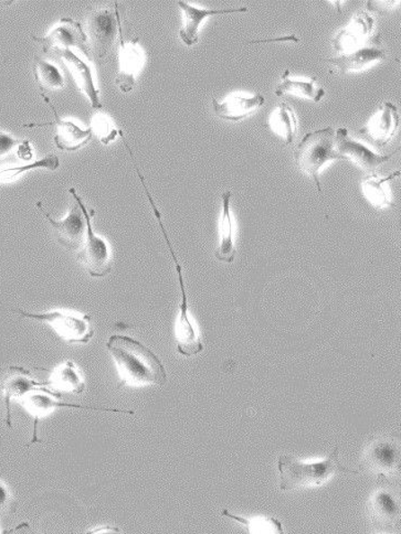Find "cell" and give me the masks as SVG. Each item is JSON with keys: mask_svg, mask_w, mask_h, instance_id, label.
<instances>
[{"mask_svg": "<svg viewBox=\"0 0 401 534\" xmlns=\"http://www.w3.org/2000/svg\"><path fill=\"white\" fill-rule=\"evenodd\" d=\"M294 156L299 168L313 177L317 191L321 192L320 177H318L321 168L330 160L342 159L336 150L335 129L326 128L307 133L299 144Z\"/></svg>", "mask_w": 401, "mask_h": 534, "instance_id": "obj_4", "label": "cell"}, {"mask_svg": "<svg viewBox=\"0 0 401 534\" xmlns=\"http://www.w3.org/2000/svg\"><path fill=\"white\" fill-rule=\"evenodd\" d=\"M399 460L397 443L383 439L370 446L361 461V467L379 474H390L399 469Z\"/></svg>", "mask_w": 401, "mask_h": 534, "instance_id": "obj_16", "label": "cell"}, {"mask_svg": "<svg viewBox=\"0 0 401 534\" xmlns=\"http://www.w3.org/2000/svg\"><path fill=\"white\" fill-rule=\"evenodd\" d=\"M278 465L281 490L320 487L338 474L359 473L340 463L338 448L328 458L316 463H304L292 455H281Z\"/></svg>", "mask_w": 401, "mask_h": 534, "instance_id": "obj_2", "label": "cell"}, {"mask_svg": "<svg viewBox=\"0 0 401 534\" xmlns=\"http://www.w3.org/2000/svg\"><path fill=\"white\" fill-rule=\"evenodd\" d=\"M33 76H35L37 85L43 93L64 89L66 85L65 77L60 70L40 57H36L35 62H33Z\"/></svg>", "mask_w": 401, "mask_h": 534, "instance_id": "obj_26", "label": "cell"}, {"mask_svg": "<svg viewBox=\"0 0 401 534\" xmlns=\"http://www.w3.org/2000/svg\"><path fill=\"white\" fill-rule=\"evenodd\" d=\"M335 146L342 159L350 160L369 173L376 172L377 168L388 163L393 156L371 152L366 146L350 138L349 130L344 128L335 130Z\"/></svg>", "mask_w": 401, "mask_h": 534, "instance_id": "obj_11", "label": "cell"}, {"mask_svg": "<svg viewBox=\"0 0 401 534\" xmlns=\"http://www.w3.org/2000/svg\"><path fill=\"white\" fill-rule=\"evenodd\" d=\"M56 56L65 60L67 69L70 70L71 76L76 81V85L79 86L81 92L88 96L92 108L95 110L102 109L100 92L94 85L91 67L72 50L56 52Z\"/></svg>", "mask_w": 401, "mask_h": 534, "instance_id": "obj_17", "label": "cell"}, {"mask_svg": "<svg viewBox=\"0 0 401 534\" xmlns=\"http://www.w3.org/2000/svg\"><path fill=\"white\" fill-rule=\"evenodd\" d=\"M128 35L127 28L122 21L119 27V72L115 77V84L123 93H129L133 91L137 85V76L142 70L145 63V52L139 46L138 39L129 41L127 39Z\"/></svg>", "mask_w": 401, "mask_h": 534, "instance_id": "obj_7", "label": "cell"}, {"mask_svg": "<svg viewBox=\"0 0 401 534\" xmlns=\"http://www.w3.org/2000/svg\"><path fill=\"white\" fill-rule=\"evenodd\" d=\"M8 502V494L7 490L4 489V485H0V509H3L6 506Z\"/></svg>", "mask_w": 401, "mask_h": 534, "instance_id": "obj_32", "label": "cell"}, {"mask_svg": "<svg viewBox=\"0 0 401 534\" xmlns=\"http://www.w3.org/2000/svg\"><path fill=\"white\" fill-rule=\"evenodd\" d=\"M178 6L182 8L183 13V23L180 31V38L187 47L195 46L198 42V31L202 22L207 17L215 16V14H225L234 13H245L248 8L243 7L238 9H219V11H212V9H200L191 6L185 2H178Z\"/></svg>", "mask_w": 401, "mask_h": 534, "instance_id": "obj_18", "label": "cell"}, {"mask_svg": "<svg viewBox=\"0 0 401 534\" xmlns=\"http://www.w3.org/2000/svg\"><path fill=\"white\" fill-rule=\"evenodd\" d=\"M373 27L374 19L366 13H361L352 19L349 27L338 32L333 40V46L337 52H343V55L354 51L367 45L374 38L370 37Z\"/></svg>", "mask_w": 401, "mask_h": 534, "instance_id": "obj_14", "label": "cell"}, {"mask_svg": "<svg viewBox=\"0 0 401 534\" xmlns=\"http://www.w3.org/2000/svg\"><path fill=\"white\" fill-rule=\"evenodd\" d=\"M49 385L53 386L57 391L76 393V395H80L85 388L84 378H82L78 369L74 362L70 361L61 364L53 371L50 381L47 382V386Z\"/></svg>", "mask_w": 401, "mask_h": 534, "instance_id": "obj_23", "label": "cell"}, {"mask_svg": "<svg viewBox=\"0 0 401 534\" xmlns=\"http://www.w3.org/2000/svg\"><path fill=\"white\" fill-rule=\"evenodd\" d=\"M124 11L123 4L115 3L113 8L98 9L86 19L85 32L88 40L89 58L98 66L102 65L119 37Z\"/></svg>", "mask_w": 401, "mask_h": 534, "instance_id": "obj_3", "label": "cell"}, {"mask_svg": "<svg viewBox=\"0 0 401 534\" xmlns=\"http://www.w3.org/2000/svg\"><path fill=\"white\" fill-rule=\"evenodd\" d=\"M37 208L40 209L42 215L49 221L53 230L56 232L57 239L61 245L74 252L81 249L86 235V221L78 201L74 199V203L70 207L69 213L62 220L52 218L41 202H37Z\"/></svg>", "mask_w": 401, "mask_h": 534, "instance_id": "obj_8", "label": "cell"}, {"mask_svg": "<svg viewBox=\"0 0 401 534\" xmlns=\"http://www.w3.org/2000/svg\"><path fill=\"white\" fill-rule=\"evenodd\" d=\"M69 192L72 198L80 203L86 221L85 239L76 257L85 264L91 276L104 278L111 271L110 246L102 237L95 235L92 227V218H94L95 212L86 208L75 188H70Z\"/></svg>", "mask_w": 401, "mask_h": 534, "instance_id": "obj_6", "label": "cell"}, {"mask_svg": "<svg viewBox=\"0 0 401 534\" xmlns=\"http://www.w3.org/2000/svg\"><path fill=\"white\" fill-rule=\"evenodd\" d=\"M233 193L226 191L221 194L222 216L220 221V241L218 249L216 251L217 260L225 263H233L236 257L234 245V226L231 218L230 201Z\"/></svg>", "mask_w": 401, "mask_h": 534, "instance_id": "obj_21", "label": "cell"}, {"mask_svg": "<svg viewBox=\"0 0 401 534\" xmlns=\"http://www.w3.org/2000/svg\"><path fill=\"white\" fill-rule=\"evenodd\" d=\"M119 373L120 386H164L167 372L151 349L129 336L113 334L106 343Z\"/></svg>", "mask_w": 401, "mask_h": 534, "instance_id": "obj_1", "label": "cell"}, {"mask_svg": "<svg viewBox=\"0 0 401 534\" xmlns=\"http://www.w3.org/2000/svg\"><path fill=\"white\" fill-rule=\"evenodd\" d=\"M384 59H386V52L381 46L379 36H376L367 45L346 53V55L328 59L327 62L336 67L338 71L347 73L361 70L362 67L370 66L373 62Z\"/></svg>", "mask_w": 401, "mask_h": 534, "instance_id": "obj_15", "label": "cell"}, {"mask_svg": "<svg viewBox=\"0 0 401 534\" xmlns=\"http://www.w3.org/2000/svg\"><path fill=\"white\" fill-rule=\"evenodd\" d=\"M91 129L98 136L101 143L109 145L118 138L119 130L115 128L113 121L109 116L103 114L95 115L91 120Z\"/></svg>", "mask_w": 401, "mask_h": 534, "instance_id": "obj_31", "label": "cell"}, {"mask_svg": "<svg viewBox=\"0 0 401 534\" xmlns=\"http://www.w3.org/2000/svg\"><path fill=\"white\" fill-rule=\"evenodd\" d=\"M9 370L11 373L3 383V392L6 402V423L8 427H12L11 401L22 400L29 392L35 390L36 387L47 386V382L33 380L31 372L22 368L11 367Z\"/></svg>", "mask_w": 401, "mask_h": 534, "instance_id": "obj_20", "label": "cell"}, {"mask_svg": "<svg viewBox=\"0 0 401 534\" xmlns=\"http://www.w3.org/2000/svg\"><path fill=\"white\" fill-rule=\"evenodd\" d=\"M371 517L380 526L389 528L391 524L397 523L399 519V507L391 494L385 490L377 493L371 499Z\"/></svg>", "mask_w": 401, "mask_h": 534, "instance_id": "obj_25", "label": "cell"}, {"mask_svg": "<svg viewBox=\"0 0 401 534\" xmlns=\"http://www.w3.org/2000/svg\"><path fill=\"white\" fill-rule=\"evenodd\" d=\"M222 516L234 519V521L245 524V526L248 528V531L250 533H272L273 531H277L278 533L283 532L281 523H280L278 521H275V519L273 518H258L254 519V521H246V519L235 516V514L227 512V510H224V512H222Z\"/></svg>", "mask_w": 401, "mask_h": 534, "instance_id": "obj_30", "label": "cell"}, {"mask_svg": "<svg viewBox=\"0 0 401 534\" xmlns=\"http://www.w3.org/2000/svg\"><path fill=\"white\" fill-rule=\"evenodd\" d=\"M316 76L307 81L294 80L290 77V71L287 70L282 76V84L277 87L274 93L277 96L285 94L303 96L318 103L325 96V90L316 86Z\"/></svg>", "mask_w": 401, "mask_h": 534, "instance_id": "obj_22", "label": "cell"}, {"mask_svg": "<svg viewBox=\"0 0 401 534\" xmlns=\"http://www.w3.org/2000/svg\"><path fill=\"white\" fill-rule=\"evenodd\" d=\"M285 40H293V41H297L299 42V39L296 36H290L287 38H278V39H272V40H261V41H253L250 43H259V42H272V41H285Z\"/></svg>", "mask_w": 401, "mask_h": 534, "instance_id": "obj_33", "label": "cell"}, {"mask_svg": "<svg viewBox=\"0 0 401 534\" xmlns=\"http://www.w3.org/2000/svg\"><path fill=\"white\" fill-rule=\"evenodd\" d=\"M269 126L274 133L284 138L285 143L292 144L298 134V119L291 106L281 103L270 116Z\"/></svg>", "mask_w": 401, "mask_h": 534, "instance_id": "obj_24", "label": "cell"}, {"mask_svg": "<svg viewBox=\"0 0 401 534\" xmlns=\"http://www.w3.org/2000/svg\"><path fill=\"white\" fill-rule=\"evenodd\" d=\"M16 154L18 158L32 159V148L29 140H19L6 133H0V159Z\"/></svg>", "mask_w": 401, "mask_h": 534, "instance_id": "obj_29", "label": "cell"}, {"mask_svg": "<svg viewBox=\"0 0 401 534\" xmlns=\"http://www.w3.org/2000/svg\"><path fill=\"white\" fill-rule=\"evenodd\" d=\"M13 312L23 318L49 325L53 332L67 343H88L94 336L89 315L67 310H52L42 314L23 312L22 309H14Z\"/></svg>", "mask_w": 401, "mask_h": 534, "instance_id": "obj_5", "label": "cell"}, {"mask_svg": "<svg viewBox=\"0 0 401 534\" xmlns=\"http://www.w3.org/2000/svg\"><path fill=\"white\" fill-rule=\"evenodd\" d=\"M60 166L59 157L56 156L55 154H49L48 156L43 157L36 162L31 164L22 165V166L9 167L0 169V182H9L14 181V179L21 176V174L31 170L35 169H47V170H57Z\"/></svg>", "mask_w": 401, "mask_h": 534, "instance_id": "obj_27", "label": "cell"}, {"mask_svg": "<svg viewBox=\"0 0 401 534\" xmlns=\"http://www.w3.org/2000/svg\"><path fill=\"white\" fill-rule=\"evenodd\" d=\"M33 40L40 43L45 53H56L79 49L89 58L88 40L81 24L71 18H62L57 26L45 37L32 36Z\"/></svg>", "mask_w": 401, "mask_h": 534, "instance_id": "obj_9", "label": "cell"}, {"mask_svg": "<svg viewBox=\"0 0 401 534\" xmlns=\"http://www.w3.org/2000/svg\"><path fill=\"white\" fill-rule=\"evenodd\" d=\"M400 173L396 172L388 178H379L376 174L370 178H367L362 188H364V193L367 198L370 199L371 203H374L376 207H386L390 205V197L388 196V191L384 184L390 181V179L399 176Z\"/></svg>", "mask_w": 401, "mask_h": 534, "instance_id": "obj_28", "label": "cell"}, {"mask_svg": "<svg viewBox=\"0 0 401 534\" xmlns=\"http://www.w3.org/2000/svg\"><path fill=\"white\" fill-rule=\"evenodd\" d=\"M400 116L398 109L393 103L386 102L380 106L377 113L367 128L360 130V134L369 142L374 145H388L396 133L398 132Z\"/></svg>", "mask_w": 401, "mask_h": 534, "instance_id": "obj_13", "label": "cell"}, {"mask_svg": "<svg viewBox=\"0 0 401 534\" xmlns=\"http://www.w3.org/2000/svg\"><path fill=\"white\" fill-rule=\"evenodd\" d=\"M41 96L46 103L50 106V110L53 115H55V121L48 124H31L25 126L27 128H41V126L56 125L55 144L58 148L66 150V152H76V150L88 144L92 136H94L91 128L82 129L79 125L74 123V121L61 120L55 105L51 103L49 97L43 93H41Z\"/></svg>", "mask_w": 401, "mask_h": 534, "instance_id": "obj_12", "label": "cell"}, {"mask_svg": "<svg viewBox=\"0 0 401 534\" xmlns=\"http://www.w3.org/2000/svg\"><path fill=\"white\" fill-rule=\"evenodd\" d=\"M49 396H55L59 397L60 396L58 395L56 392H52L50 390H45V388H36V390H32L29 392L28 395L22 397V405L23 409H25L29 414H31L33 419H35V431H33V439L31 441V444H35L36 441H40L37 439V429L38 423H40V420L42 417L49 414L50 411L53 409H58V407H71V409H85V410H95V411H105V412H120V413H127V414H134L133 411H124L120 409H102V407H94V406H85L79 405H70V403H61L58 402L57 400L51 399Z\"/></svg>", "mask_w": 401, "mask_h": 534, "instance_id": "obj_10", "label": "cell"}, {"mask_svg": "<svg viewBox=\"0 0 401 534\" xmlns=\"http://www.w3.org/2000/svg\"><path fill=\"white\" fill-rule=\"evenodd\" d=\"M264 102V96L261 94H254L251 97L236 94L222 103L212 99V109L221 120L238 121L248 118L254 111L263 108Z\"/></svg>", "mask_w": 401, "mask_h": 534, "instance_id": "obj_19", "label": "cell"}]
</instances>
